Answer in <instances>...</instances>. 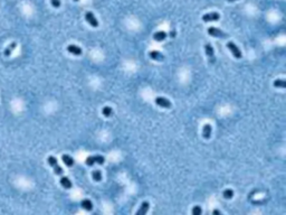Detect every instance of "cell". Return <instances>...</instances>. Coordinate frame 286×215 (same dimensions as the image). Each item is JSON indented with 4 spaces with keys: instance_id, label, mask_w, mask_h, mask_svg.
Returning <instances> with one entry per match:
<instances>
[{
    "instance_id": "obj_1",
    "label": "cell",
    "mask_w": 286,
    "mask_h": 215,
    "mask_svg": "<svg viewBox=\"0 0 286 215\" xmlns=\"http://www.w3.org/2000/svg\"><path fill=\"white\" fill-rule=\"evenodd\" d=\"M47 161H48L49 166L53 167L54 172H55V174L58 175V176H62L63 174H64V170H63V168L58 165V161H57V159L55 158L54 156H49L48 158H47Z\"/></svg>"
},
{
    "instance_id": "obj_2",
    "label": "cell",
    "mask_w": 286,
    "mask_h": 215,
    "mask_svg": "<svg viewBox=\"0 0 286 215\" xmlns=\"http://www.w3.org/2000/svg\"><path fill=\"white\" fill-rule=\"evenodd\" d=\"M104 161H105V158L103 156H90V157H87L86 158V160H85V162H86V165L87 166H93L94 164H99V165H103L104 164Z\"/></svg>"
},
{
    "instance_id": "obj_3",
    "label": "cell",
    "mask_w": 286,
    "mask_h": 215,
    "mask_svg": "<svg viewBox=\"0 0 286 215\" xmlns=\"http://www.w3.org/2000/svg\"><path fill=\"white\" fill-rule=\"evenodd\" d=\"M208 34L212 37H216V38H227L228 35L226 32H224L222 30L218 29L216 27H209L208 28Z\"/></svg>"
},
{
    "instance_id": "obj_4",
    "label": "cell",
    "mask_w": 286,
    "mask_h": 215,
    "mask_svg": "<svg viewBox=\"0 0 286 215\" xmlns=\"http://www.w3.org/2000/svg\"><path fill=\"white\" fill-rule=\"evenodd\" d=\"M154 102L157 105H159V107H161V108H164V109H170V108L172 107L171 102H170L167 98H163V97L155 98Z\"/></svg>"
},
{
    "instance_id": "obj_5",
    "label": "cell",
    "mask_w": 286,
    "mask_h": 215,
    "mask_svg": "<svg viewBox=\"0 0 286 215\" xmlns=\"http://www.w3.org/2000/svg\"><path fill=\"white\" fill-rule=\"evenodd\" d=\"M227 47L229 48V51L233 53L234 57H236V58H241L243 54H241L240 49L238 48L237 45H236L235 43H233V42H228V43H227Z\"/></svg>"
},
{
    "instance_id": "obj_6",
    "label": "cell",
    "mask_w": 286,
    "mask_h": 215,
    "mask_svg": "<svg viewBox=\"0 0 286 215\" xmlns=\"http://www.w3.org/2000/svg\"><path fill=\"white\" fill-rule=\"evenodd\" d=\"M220 19V15L218 12H209L203 15L202 16V20L205 22H218Z\"/></svg>"
},
{
    "instance_id": "obj_7",
    "label": "cell",
    "mask_w": 286,
    "mask_h": 215,
    "mask_svg": "<svg viewBox=\"0 0 286 215\" xmlns=\"http://www.w3.org/2000/svg\"><path fill=\"white\" fill-rule=\"evenodd\" d=\"M85 19H86V22L91 25L92 27H94V28L99 27V22H97V19L95 18V16H94L93 12L87 11V12L85 13Z\"/></svg>"
},
{
    "instance_id": "obj_8",
    "label": "cell",
    "mask_w": 286,
    "mask_h": 215,
    "mask_svg": "<svg viewBox=\"0 0 286 215\" xmlns=\"http://www.w3.org/2000/svg\"><path fill=\"white\" fill-rule=\"evenodd\" d=\"M67 52L73 54V55H75V56H80V55H82V53H83L82 48L76 45H68L67 46Z\"/></svg>"
},
{
    "instance_id": "obj_9",
    "label": "cell",
    "mask_w": 286,
    "mask_h": 215,
    "mask_svg": "<svg viewBox=\"0 0 286 215\" xmlns=\"http://www.w3.org/2000/svg\"><path fill=\"white\" fill-rule=\"evenodd\" d=\"M211 132H212V128L211 126L209 123H206L203 126V129H202V137L205 139H209L211 137Z\"/></svg>"
},
{
    "instance_id": "obj_10",
    "label": "cell",
    "mask_w": 286,
    "mask_h": 215,
    "mask_svg": "<svg viewBox=\"0 0 286 215\" xmlns=\"http://www.w3.org/2000/svg\"><path fill=\"white\" fill-rule=\"evenodd\" d=\"M59 183H61V185L63 186L64 188H66V189H70V188H72L73 184L72 182H70V179L68 177H65V176H63L61 177V180H59Z\"/></svg>"
},
{
    "instance_id": "obj_11",
    "label": "cell",
    "mask_w": 286,
    "mask_h": 215,
    "mask_svg": "<svg viewBox=\"0 0 286 215\" xmlns=\"http://www.w3.org/2000/svg\"><path fill=\"white\" fill-rule=\"evenodd\" d=\"M149 56H150V58L154 59V61H163V59H164V56H163L162 54L158 51L149 52Z\"/></svg>"
},
{
    "instance_id": "obj_12",
    "label": "cell",
    "mask_w": 286,
    "mask_h": 215,
    "mask_svg": "<svg viewBox=\"0 0 286 215\" xmlns=\"http://www.w3.org/2000/svg\"><path fill=\"white\" fill-rule=\"evenodd\" d=\"M149 207H150L149 202H143V203L141 204V207H140L139 210H138L137 215H144V214H147L148 211H149Z\"/></svg>"
},
{
    "instance_id": "obj_13",
    "label": "cell",
    "mask_w": 286,
    "mask_h": 215,
    "mask_svg": "<svg viewBox=\"0 0 286 215\" xmlns=\"http://www.w3.org/2000/svg\"><path fill=\"white\" fill-rule=\"evenodd\" d=\"M80 206L83 207L85 211H92L93 210V203L87 198L83 199V201L80 202Z\"/></svg>"
},
{
    "instance_id": "obj_14",
    "label": "cell",
    "mask_w": 286,
    "mask_h": 215,
    "mask_svg": "<svg viewBox=\"0 0 286 215\" xmlns=\"http://www.w3.org/2000/svg\"><path fill=\"white\" fill-rule=\"evenodd\" d=\"M167 38V32H154V35H153V39L155 40V42H162V40H164Z\"/></svg>"
},
{
    "instance_id": "obj_15",
    "label": "cell",
    "mask_w": 286,
    "mask_h": 215,
    "mask_svg": "<svg viewBox=\"0 0 286 215\" xmlns=\"http://www.w3.org/2000/svg\"><path fill=\"white\" fill-rule=\"evenodd\" d=\"M62 160L67 167L74 166V159H73L70 155H62Z\"/></svg>"
},
{
    "instance_id": "obj_16",
    "label": "cell",
    "mask_w": 286,
    "mask_h": 215,
    "mask_svg": "<svg viewBox=\"0 0 286 215\" xmlns=\"http://www.w3.org/2000/svg\"><path fill=\"white\" fill-rule=\"evenodd\" d=\"M205 51H206L207 56L211 59V62H215L216 59H214V54L215 53H214V48H212V46L210 45V44H207V45L205 46Z\"/></svg>"
},
{
    "instance_id": "obj_17",
    "label": "cell",
    "mask_w": 286,
    "mask_h": 215,
    "mask_svg": "<svg viewBox=\"0 0 286 215\" xmlns=\"http://www.w3.org/2000/svg\"><path fill=\"white\" fill-rule=\"evenodd\" d=\"M17 47V44L13 42V43L9 44V46L7 47V48H5V51H3V54H5V56H10L11 53H12V51Z\"/></svg>"
},
{
    "instance_id": "obj_18",
    "label": "cell",
    "mask_w": 286,
    "mask_h": 215,
    "mask_svg": "<svg viewBox=\"0 0 286 215\" xmlns=\"http://www.w3.org/2000/svg\"><path fill=\"white\" fill-rule=\"evenodd\" d=\"M274 86L275 88H281V89H285L286 88V81L283 78H278V80L274 81Z\"/></svg>"
},
{
    "instance_id": "obj_19",
    "label": "cell",
    "mask_w": 286,
    "mask_h": 215,
    "mask_svg": "<svg viewBox=\"0 0 286 215\" xmlns=\"http://www.w3.org/2000/svg\"><path fill=\"white\" fill-rule=\"evenodd\" d=\"M102 114L104 117H106V118H109V117H111L113 114V110L111 107H104L103 109H102Z\"/></svg>"
},
{
    "instance_id": "obj_20",
    "label": "cell",
    "mask_w": 286,
    "mask_h": 215,
    "mask_svg": "<svg viewBox=\"0 0 286 215\" xmlns=\"http://www.w3.org/2000/svg\"><path fill=\"white\" fill-rule=\"evenodd\" d=\"M92 177L95 182H101L102 180V172L99 170H93L92 172Z\"/></svg>"
},
{
    "instance_id": "obj_21",
    "label": "cell",
    "mask_w": 286,
    "mask_h": 215,
    "mask_svg": "<svg viewBox=\"0 0 286 215\" xmlns=\"http://www.w3.org/2000/svg\"><path fill=\"white\" fill-rule=\"evenodd\" d=\"M222 196L225 197L226 199H230V198H233V196H234V191L233 189H225L224 191V193H222Z\"/></svg>"
},
{
    "instance_id": "obj_22",
    "label": "cell",
    "mask_w": 286,
    "mask_h": 215,
    "mask_svg": "<svg viewBox=\"0 0 286 215\" xmlns=\"http://www.w3.org/2000/svg\"><path fill=\"white\" fill-rule=\"evenodd\" d=\"M191 213H192V215H200L201 213H202V210H201V207L200 206H195L192 208V211H191Z\"/></svg>"
},
{
    "instance_id": "obj_23",
    "label": "cell",
    "mask_w": 286,
    "mask_h": 215,
    "mask_svg": "<svg viewBox=\"0 0 286 215\" xmlns=\"http://www.w3.org/2000/svg\"><path fill=\"white\" fill-rule=\"evenodd\" d=\"M51 3L54 8H59L61 7V0H51Z\"/></svg>"
},
{
    "instance_id": "obj_24",
    "label": "cell",
    "mask_w": 286,
    "mask_h": 215,
    "mask_svg": "<svg viewBox=\"0 0 286 215\" xmlns=\"http://www.w3.org/2000/svg\"><path fill=\"white\" fill-rule=\"evenodd\" d=\"M212 214H220V211H218V210H214L212 211Z\"/></svg>"
},
{
    "instance_id": "obj_25",
    "label": "cell",
    "mask_w": 286,
    "mask_h": 215,
    "mask_svg": "<svg viewBox=\"0 0 286 215\" xmlns=\"http://www.w3.org/2000/svg\"><path fill=\"white\" fill-rule=\"evenodd\" d=\"M229 2H233V1H237V0H228Z\"/></svg>"
},
{
    "instance_id": "obj_26",
    "label": "cell",
    "mask_w": 286,
    "mask_h": 215,
    "mask_svg": "<svg viewBox=\"0 0 286 215\" xmlns=\"http://www.w3.org/2000/svg\"><path fill=\"white\" fill-rule=\"evenodd\" d=\"M74 1H76V2H77V1H80V0H74Z\"/></svg>"
}]
</instances>
